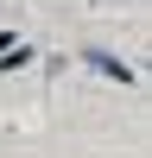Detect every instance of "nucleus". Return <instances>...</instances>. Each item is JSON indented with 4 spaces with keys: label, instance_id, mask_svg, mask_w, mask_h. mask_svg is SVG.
Instances as JSON below:
<instances>
[{
    "label": "nucleus",
    "instance_id": "nucleus-1",
    "mask_svg": "<svg viewBox=\"0 0 152 158\" xmlns=\"http://www.w3.org/2000/svg\"><path fill=\"white\" fill-rule=\"evenodd\" d=\"M82 63H89L95 76H108V82H133V63H120L114 51H82Z\"/></svg>",
    "mask_w": 152,
    "mask_h": 158
},
{
    "label": "nucleus",
    "instance_id": "nucleus-2",
    "mask_svg": "<svg viewBox=\"0 0 152 158\" xmlns=\"http://www.w3.org/2000/svg\"><path fill=\"white\" fill-rule=\"evenodd\" d=\"M32 57H38L32 44H6V51H0V76H13V70H25Z\"/></svg>",
    "mask_w": 152,
    "mask_h": 158
}]
</instances>
